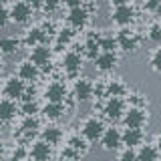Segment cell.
Instances as JSON below:
<instances>
[{"label":"cell","instance_id":"cell-18","mask_svg":"<svg viewBox=\"0 0 161 161\" xmlns=\"http://www.w3.org/2000/svg\"><path fill=\"white\" fill-rule=\"evenodd\" d=\"M67 109H69L67 101H63V103H50V101H47V105L40 109V113L44 115L47 121H58L67 115Z\"/></svg>","mask_w":161,"mask_h":161},{"label":"cell","instance_id":"cell-30","mask_svg":"<svg viewBox=\"0 0 161 161\" xmlns=\"http://www.w3.org/2000/svg\"><path fill=\"white\" fill-rule=\"evenodd\" d=\"M101 50H113L117 53L119 47H117V36L115 34H101Z\"/></svg>","mask_w":161,"mask_h":161},{"label":"cell","instance_id":"cell-22","mask_svg":"<svg viewBox=\"0 0 161 161\" xmlns=\"http://www.w3.org/2000/svg\"><path fill=\"white\" fill-rule=\"evenodd\" d=\"M101 34L97 32H89L87 34V38H85V44H83V48H85V57L91 58V60H95V57L101 53Z\"/></svg>","mask_w":161,"mask_h":161},{"label":"cell","instance_id":"cell-17","mask_svg":"<svg viewBox=\"0 0 161 161\" xmlns=\"http://www.w3.org/2000/svg\"><path fill=\"white\" fill-rule=\"evenodd\" d=\"M53 145H48L47 141H34L32 145H30V149H28V157L32 159V161H48L50 159V155H53Z\"/></svg>","mask_w":161,"mask_h":161},{"label":"cell","instance_id":"cell-24","mask_svg":"<svg viewBox=\"0 0 161 161\" xmlns=\"http://www.w3.org/2000/svg\"><path fill=\"white\" fill-rule=\"evenodd\" d=\"M127 95V85L121 79H109L105 83V99L107 97H125Z\"/></svg>","mask_w":161,"mask_h":161},{"label":"cell","instance_id":"cell-41","mask_svg":"<svg viewBox=\"0 0 161 161\" xmlns=\"http://www.w3.org/2000/svg\"><path fill=\"white\" fill-rule=\"evenodd\" d=\"M113 6H119V4H129V0H109Z\"/></svg>","mask_w":161,"mask_h":161},{"label":"cell","instance_id":"cell-27","mask_svg":"<svg viewBox=\"0 0 161 161\" xmlns=\"http://www.w3.org/2000/svg\"><path fill=\"white\" fill-rule=\"evenodd\" d=\"M67 145L79 155V157H80V155H85V153L89 151V141L85 139L83 135H73V137L69 139V143H67Z\"/></svg>","mask_w":161,"mask_h":161},{"label":"cell","instance_id":"cell-44","mask_svg":"<svg viewBox=\"0 0 161 161\" xmlns=\"http://www.w3.org/2000/svg\"><path fill=\"white\" fill-rule=\"evenodd\" d=\"M12 2V0H0V4H4V6H6V4H10Z\"/></svg>","mask_w":161,"mask_h":161},{"label":"cell","instance_id":"cell-10","mask_svg":"<svg viewBox=\"0 0 161 161\" xmlns=\"http://www.w3.org/2000/svg\"><path fill=\"white\" fill-rule=\"evenodd\" d=\"M111 20H113L117 26H131L135 22V8L131 4H119V6L113 8L111 12Z\"/></svg>","mask_w":161,"mask_h":161},{"label":"cell","instance_id":"cell-26","mask_svg":"<svg viewBox=\"0 0 161 161\" xmlns=\"http://www.w3.org/2000/svg\"><path fill=\"white\" fill-rule=\"evenodd\" d=\"M137 161H161V155L155 145H147L141 143L137 147Z\"/></svg>","mask_w":161,"mask_h":161},{"label":"cell","instance_id":"cell-29","mask_svg":"<svg viewBox=\"0 0 161 161\" xmlns=\"http://www.w3.org/2000/svg\"><path fill=\"white\" fill-rule=\"evenodd\" d=\"M54 36H57V44L63 48V47H69V44H70V40H73V36H75V30L70 28V26L60 28V30H57Z\"/></svg>","mask_w":161,"mask_h":161},{"label":"cell","instance_id":"cell-28","mask_svg":"<svg viewBox=\"0 0 161 161\" xmlns=\"http://www.w3.org/2000/svg\"><path fill=\"white\" fill-rule=\"evenodd\" d=\"M40 109H42V107L38 105V101H36V99H30V101H20V107H18V111L24 115V117L40 113Z\"/></svg>","mask_w":161,"mask_h":161},{"label":"cell","instance_id":"cell-32","mask_svg":"<svg viewBox=\"0 0 161 161\" xmlns=\"http://www.w3.org/2000/svg\"><path fill=\"white\" fill-rule=\"evenodd\" d=\"M149 67H151L153 73L161 75V48H155L153 53L149 54Z\"/></svg>","mask_w":161,"mask_h":161},{"label":"cell","instance_id":"cell-39","mask_svg":"<svg viewBox=\"0 0 161 161\" xmlns=\"http://www.w3.org/2000/svg\"><path fill=\"white\" fill-rule=\"evenodd\" d=\"M63 2V6H67V8H75V6H83L87 0H60Z\"/></svg>","mask_w":161,"mask_h":161},{"label":"cell","instance_id":"cell-3","mask_svg":"<svg viewBox=\"0 0 161 161\" xmlns=\"http://www.w3.org/2000/svg\"><path fill=\"white\" fill-rule=\"evenodd\" d=\"M105 129L107 127H105L103 119H99V117H87L80 123V135H83L89 143H97Z\"/></svg>","mask_w":161,"mask_h":161},{"label":"cell","instance_id":"cell-21","mask_svg":"<svg viewBox=\"0 0 161 161\" xmlns=\"http://www.w3.org/2000/svg\"><path fill=\"white\" fill-rule=\"evenodd\" d=\"M18 113L20 111H18L16 101H12L8 97L0 99V123H10V121H14Z\"/></svg>","mask_w":161,"mask_h":161},{"label":"cell","instance_id":"cell-20","mask_svg":"<svg viewBox=\"0 0 161 161\" xmlns=\"http://www.w3.org/2000/svg\"><path fill=\"white\" fill-rule=\"evenodd\" d=\"M38 129H40V121H38V117H36V115H28V117H24V119H22L18 133L22 135V139H24V141H30V139L34 137V135L38 133Z\"/></svg>","mask_w":161,"mask_h":161},{"label":"cell","instance_id":"cell-6","mask_svg":"<svg viewBox=\"0 0 161 161\" xmlns=\"http://www.w3.org/2000/svg\"><path fill=\"white\" fill-rule=\"evenodd\" d=\"M10 22L14 24H28L32 20V12L34 10L28 6L24 0H16V2H10Z\"/></svg>","mask_w":161,"mask_h":161},{"label":"cell","instance_id":"cell-35","mask_svg":"<svg viewBox=\"0 0 161 161\" xmlns=\"http://www.w3.org/2000/svg\"><path fill=\"white\" fill-rule=\"evenodd\" d=\"M60 6H63V2H60V0H44L42 10H44L47 14H53V12H57Z\"/></svg>","mask_w":161,"mask_h":161},{"label":"cell","instance_id":"cell-37","mask_svg":"<svg viewBox=\"0 0 161 161\" xmlns=\"http://www.w3.org/2000/svg\"><path fill=\"white\" fill-rule=\"evenodd\" d=\"M8 22H10V12L4 4H0V28H4Z\"/></svg>","mask_w":161,"mask_h":161},{"label":"cell","instance_id":"cell-43","mask_svg":"<svg viewBox=\"0 0 161 161\" xmlns=\"http://www.w3.org/2000/svg\"><path fill=\"white\" fill-rule=\"evenodd\" d=\"M2 157H4V147L0 145V161H2Z\"/></svg>","mask_w":161,"mask_h":161},{"label":"cell","instance_id":"cell-14","mask_svg":"<svg viewBox=\"0 0 161 161\" xmlns=\"http://www.w3.org/2000/svg\"><path fill=\"white\" fill-rule=\"evenodd\" d=\"M99 143H101V147H103L105 151L121 149V145H123V141H121V131L115 129V127H107L103 131V135H101Z\"/></svg>","mask_w":161,"mask_h":161},{"label":"cell","instance_id":"cell-45","mask_svg":"<svg viewBox=\"0 0 161 161\" xmlns=\"http://www.w3.org/2000/svg\"><path fill=\"white\" fill-rule=\"evenodd\" d=\"M2 73H4V63L0 60V75H2Z\"/></svg>","mask_w":161,"mask_h":161},{"label":"cell","instance_id":"cell-15","mask_svg":"<svg viewBox=\"0 0 161 161\" xmlns=\"http://www.w3.org/2000/svg\"><path fill=\"white\" fill-rule=\"evenodd\" d=\"M44 99L50 101V103H63V101L69 99V89L64 83L60 80H53L47 89H44Z\"/></svg>","mask_w":161,"mask_h":161},{"label":"cell","instance_id":"cell-9","mask_svg":"<svg viewBox=\"0 0 161 161\" xmlns=\"http://www.w3.org/2000/svg\"><path fill=\"white\" fill-rule=\"evenodd\" d=\"M83 54L77 53V50H69V53H64L63 60H60V64H63V70L69 75V77L77 79V75L80 73V69H83Z\"/></svg>","mask_w":161,"mask_h":161},{"label":"cell","instance_id":"cell-33","mask_svg":"<svg viewBox=\"0 0 161 161\" xmlns=\"http://www.w3.org/2000/svg\"><path fill=\"white\" fill-rule=\"evenodd\" d=\"M147 38L151 40V42H155V44L161 42V24H159V22L149 24V28H147Z\"/></svg>","mask_w":161,"mask_h":161},{"label":"cell","instance_id":"cell-19","mask_svg":"<svg viewBox=\"0 0 161 161\" xmlns=\"http://www.w3.org/2000/svg\"><path fill=\"white\" fill-rule=\"evenodd\" d=\"M121 141H123V147L137 149L139 145L145 141V133H143V129H129V127H125V131H121Z\"/></svg>","mask_w":161,"mask_h":161},{"label":"cell","instance_id":"cell-23","mask_svg":"<svg viewBox=\"0 0 161 161\" xmlns=\"http://www.w3.org/2000/svg\"><path fill=\"white\" fill-rule=\"evenodd\" d=\"M63 137H64V133L58 125H47V127L40 131V139L47 141L48 145H58L63 141Z\"/></svg>","mask_w":161,"mask_h":161},{"label":"cell","instance_id":"cell-38","mask_svg":"<svg viewBox=\"0 0 161 161\" xmlns=\"http://www.w3.org/2000/svg\"><path fill=\"white\" fill-rule=\"evenodd\" d=\"M34 95H36L34 85H26V89H24V93H22V97H20V101H30V99H34Z\"/></svg>","mask_w":161,"mask_h":161},{"label":"cell","instance_id":"cell-7","mask_svg":"<svg viewBox=\"0 0 161 161\" xmlns=\"http://www.w3.org/2000/svg\"><path fill=\"white\" fill-rule=\"evenodd\" d=\"M91 20V10L87 8V2L83 6H75V8H69V16H67V22L73 30H83L85 26L89 24Z\"/></svg>","mask_w":161,"mask_h":161},{"label":"cell","instance_id":"cell-11","mask_svg":"<svg viewBox=\"0 0 161 161\" xmlns=\"http://www.w3.org/2000/svg\"><path fill=\"white\" fill-rule=\"evenodd\" d=\"M93 63H95V69L99 73H111L119 64V54L113 53V50H101L97 57H95Z\"/></svg>","mask_w":161,"mask_h":161},{"label":"cell","instance_id":"cell-47","mask_svg":"<svg viewBox=\"0 0 161 161\" xmlns=\"http://www.w3.org/2000/svg\"><path fill=\"white\" fill-rule=\"evenodd\" d=\"M159 24H161V22H159Z\"/></svg>","mask_w":161,"mask_h":161},{"label":"cell","instance_id":"cell-4","mask_svg":"<svg viewBox=\"0 0 161 161\" xmlns=\"http://www.w3.org/2000/svg\"><path fill=\"white\" fill-rule=\"evenodd\" d=\"M73 97L77 103H87L95 97V83L87 77H77L73 83Z\"/></svg>","mask_w":161,"mask_h":161},{"label":"cell","instance_id":"cell-12","mask_svg":"<svg viewBox=\"0 0 161 161\" xmlns=\"http://www.w3.org/2000/svg\"><path fill=\"white\" fill-rule=\"evenodd\" d=\"M16 77L22 79L26 85H34V83L40 79V69H38L30 58H26V60H22V63H18V67H16Z\"/></svg>","mask_w":161,"mask_h":161},{"label":"cell","instance_id":"cell-13","mask_svg":"<svg viewBox=\"0 0 161 161\" xmlns=\"http://www.w3.org/2000/svg\"><path fill=\"white\" fill-rule=\"evenodd\" d=\"M24 89H26V83L14 75V77H8L6 80H4L2 93H4V97H8V99H12V101H20Z\"/></svg>","mask_w":161,"mask_h":161},{"label":"cell","instance_id":"cell-8","mask_svg":"<svg viewBox=\"0 0 161 161\" xmlns=\"http://www.w3.org/2000/svg\"><path fill=\"white\" fill-rule=\"evenodd\" d=\"M28 58L32 60L40 70H48L50 69V60H53V50H50L47 44H36V47L30 48Z\"/></svg>","mask_w":161,"mask_h":161},{"label":"cell","instance_id":"cell-1","mask_svg":"<svg viewBox=\"0 0 161 161\" xmlns=\"http://www.w3.org/2000/svg\"><path fill=\"white\" fill-rule=\"evenodd\" d=\"M125 109H127V103H125L123 97H107L105 103L101 105V113H103V117L107 121H111V123L121 121Z\"/></svg>","mask_w":161,"mask_h":161},{"label":"cell","instance_id":"cell-2","mask_svg":"<svg viewBox=\"0 0 161 161\" xmlns=\"http://www.w3.org/2000/svg\"><path fill=\"white\" fill-rule=\"evenodd\" d=\"M125 127L129 129H143V125L147 123V109L139 107V105H129L125 109L123 117H121Z\"/></svg>","mask_w":161,"mask_h":161},{"label":"cell","instance_id":"cell-34","mask_svg":"<svg viewBox=\"0 0 161 161\" xmlns=\"http://www.w3.org/2000/svg\"><path fill=\"white\" fill-rule=\"evenodd\" d=\"M117 161H137V151L131 147H123L117 155Z\"/></svg>","mask_w":161,"mask_h":161},{"label":"cell","instance_id":"cell-31","mask_svg":"<svg viewBox=\"0 0 161 161\" xmlns=\"http://www.w3.org/2000/svg\"><path fill=\"white\" fill-rule=\"evenodd\" d=\"M28 159V149L24 145H16L8 155V161H26Z\"/></svg>","mask_w":161,"mask_h":161},{"label":"cell","instance_id":"cell-40","mask_svg":"<svg viewBox=\"0 0 161 161\" xmlns=\"http://www.w3.org/2000/svg\"><path fill=\"white\" fill-rule=\"evenodd\" d=\"M24 2L28 4L32 10H38V8H42V4H44V0H24Z\"/></svg>","mask_w":161,"mask_h":161},{"label":"cell","instance_id":"cell-25","mask_svg":"<svg viewBox=\"0 0 161 161\" xmlns=\"http://www.w3.org/2000/svg\"><path fill=\"white\" fill-rule=\"evenodd\" d=\"M20 47H22V40H18L16 36H2L0 38V54L4 57H12L16 54Z\"/></svg>","mask_w":161,"mask_h":161},{"label":"cell","instance_id":"cell-5","mask_svg":"<svg viewBox=\"0 0 161 161\" xmlns=\"http://www.w3.org/2000/svg\"><path fill=\"white\" fill-rule=\"evenodd\" d=\"M117 47H119V50H123L125 54H133L135 50L139 48V36H137V32H133L131 28H127V26H123L119 30L117 34Z\"/></svg>","mask_w":161,"mask_h":161},{"label":"cell","instance_id":"cell-16","mask_svg":"<svg viewBox=\"0 0 161 161\" xmlns=\"http://www.w3.org/2000/svg\"><path fill=\"white\" fill-rule=\"evenodd\" d=\"M48 40V34L44 32L42 26H30L26 32H24V38H22V44H26L28 48L36 47V44H47Z\"/></svg>","mask_w":161,"mask_h":161},{"label":"cell","instance_id":"cell-46","mask_svg":"<svg viewBox=\"0 0 161 161\" xmlns=\"http://www.w3.org/2000/svg\"><path fill=\"white\" fill-rule=\"evenodd\" d=\"M63 161H79V159H63Z\"/></svg>","mask_w":161,"mask_h":161},{"label":"cell","instance_id":"cell-36","mask_svg":"<svg viewBox=\"0 0 161 161\" xmlns=\"http://www.w3.org/2000/svg\"><path fill=\"white\" fill-rule=\"evenodd\" d=\"M145 10L151 14H159L161 12V0H145Z\"/></svg>","mask_w":161,"mask_h":161},{"label":"cell","instance_id":"cell-42","mask_svg":"<svg viewBox=\"0 0 161 161\" xmlns=\"http://www.w3.org/2000/svg\"><path fill=\"white\" fill-rule=\"evenodd\" d=\"M155 147H157V151H159V155H161V133L157 135V139H155Z\"/></svg>","mask_w":161,"mask_h":161}]
</instances>
